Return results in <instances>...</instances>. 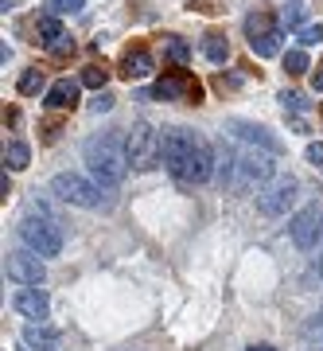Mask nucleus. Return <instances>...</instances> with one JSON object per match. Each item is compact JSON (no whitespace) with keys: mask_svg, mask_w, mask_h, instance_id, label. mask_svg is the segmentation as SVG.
I'll use <instances>...</instances> for the list:
<instances>
[{"mask_svg":"<svg viewBox=\"0 0 323 351\" xmlns=\"http://www.w3.org/2000/svg\"><path fill=\"white\" fill-rule=\"evenodd\" d=\"M82 156H86L90 172L98 176L105 188H117L125 176H129V152H125V141L117 137V133H98V137H90Z\"/></svg>","mask_w":323,"mask_h":351,"instance_id":"obj_2","label":"nucleus"},{"mask_svg":"<svg viewBox=\"0 0 323 351\" xmlns=\"http://www.w3.org/2000/svg\"><path fill=\"white\" fill-rule=\"evenodd\" d=\"M203 55H207L211 63H226V55H230V43H226L222 32H207V36H203Z\"/></svg>","mask_w":323,"mask_h":351,"instance_id":"obj_17","label":"nucleus"},{"mask_svg":"<svg viewBox=\"0 0 323 351\" xmlns=\"http://www.w3.org/2000/svg\"><path fill=\"white\" fill-rule=\"evenodd\" d=\"M311 277H320V281H323V258H320L315 265H311Z\"/></svg>","mask_w":323,"mask_h":351,"instance_id":"obj_33","label":"nucleus"},{"mask_svg":"<svg viewBox=\"0 0 323 351\" xmlns=\"http://www.w3.org/2000/svg\"><path fill=\"white\" fill-rule=\"evenodd\" d=\"M265 32H273V20H269L265 12H257V16H249V20H246V36H249V39L265 36Z\"/></svg>","mask_w":323,"mask_h":351,"instance_id":"obj_23","label":"nucleus"},{"mask_svg":"<svg viewBox=\"0 0 323 351\" xmlns=\"http://www.w3.org/2000/svg\"><path fill=\"white\" fill-rule=\"evenodd\" d=\"M62 339L59 328H43V324H27L24 328V343L27 348H39V351H55V343Z\"/></svg>","mask_w":323,"mask_h":351,"instance_id":"obj_16","label":"nucleus"},{"mask_svg":"<svg viewBox=\"0 0 323 351\" xmlns=\"http://www.w3.org/2000/svg\"><path fill=\"white\" fill-rule=\"evenodd\" d=\"M285 71L288 75H304V71H308V55H304V51H288L285 55Z\"/></svg>","mask_w":323,"mask_h":351,"instance_id":"obj_26","label":"nucleus"},{"mask_svg":"<svg viewBox=\"0 0 323 351\" xmlns=\"http://www.w3.org/2000/svg\"><path fill=\"white\" fill-rule=\"evenodd\" d=\"M39 43H43L51 55H66V51L75 55V43L66 39V32H62V24L55 16H43V20H39Z\"/></svg>","mask_w":323,"mask_h":351,"instance_id":"obj_13","label":"nucleus"},{"mask_svg":"<svg viewBox=\"0 0 323 351\" xmlns=\"http://www.w3.org/2000/svg\"><path fill=\"white\" fill-rule=\"evenodd\" d=\"M152 71H156V59H152L144 47L125 51V59H121V78H129V82H140V78H148Z\"/></svg>","mask_w":323,"mask_h":351,"instance_id":"obj_14","label":"nucleus"},{"mask_svg":"<svg viewBox=\"0 0 323 351\" xmlns=\"http://www.w3.org/2000/svg\"><path fill=\"white\" fill-rule=\"evenodd\" d=\"M281 39H285V36L273 27V32H265V36L249 39V47H253V55H257V59H273L276 51H281Z\"/></svg>","mask_w":323,"mask_h":351,"instance_id":"obj_18","label":"nucleus"},{"mask_svg":"<svg viewBox=\"0 0 323 351\" xmlns=\"http://www.w3.org/2000/svg\"><path fill=\"white\" fill-rule=\"evenodd\" d=\"M168 55L183 66L187 59H191V43H187V39H179V36H172V39H168Z\"/></svg>","mask_w":323,"mask_h":351,"instance_id":"obj_24","label":"nucleus"},{"mask_svg":"<svg viewBox=\"0 0 323 351\" xmlns=\"http://www.w3.org/2000/svg\"><path fill=\"white\" fill-rule=\"evenodd\" d=\"M125 152H129V164L133 168H156L164 156V141L148 121H137V125L125 133Z\"/></svg>","mask_w":323,"mask_h":351,"instance_id":"obj_4","label":"nucleus"},{"mask_svg":"<svg viewBox=\"0 0 323 351\" xmlns=\"http://www.w3.org/2000/svg\"><path fill=\"white\" fill-rule=\"evenodd\" d=\"M90 110H94V113H109L113 110V98H109V94H98V98L90 101Z\"/></svg>","mask_w":323,"mask_h":351,"instance_id":"obj_31","label":"nucleus"},{"mask_svg":"<svg viewBox=\"0 0 323 351\" xmlns=\"http://www.w3.org/2000/svg\"><path fill=\"white\" fill-rule=\"evenodd\" d=\"M311 86H315V90H320V94H323V63L315 66V71H311Z\"/></svg>","mask_w":323,"mask_h":351,"instance_id":"obj_32","label":"nucleus"},{"mask_svg":"<svg viewBox=\"0 0 323 351\" xmlns=\"http://www.w3.org/2000/svg\"><path fill=\"white\" fill-rule=\"evenodd\" d=\"M20 239H24L27 250H36L39 258H59L62 254V230H59V223H51V219H36V215L20 219Z\"/></svg>","mask_w":323,"mask_h":351,"instance_id":"obj_5","label":"nucleus"},{"mask_svg":"<svg viewBox=\"0 0 323 351\" xmlns=\"http://www.w3.org/2000/svg\"><path fill=\"white\" fill-rule=\"evenodd\" d=\"M27 160H31V152H27V145H20V141H12V145L4 149V164H8L12 172H24Z\"/></svg>","mask_w":323,"mask_h":351,"instance_id":"obj_19","label":"nucleus"},{"mask_svg":"<svg viewBox=\"0 0 323 351\" xmlns=\"http://www.w3.org/2000/svg\"><path fill=\"white\" fill-rule=\"evenodd\" d=\"M226 133H234V137H242L246 145H253V149H265V152H285V145H281V137H273L265 125H253V121H226Z\"/></svg>","mask_w":323,"mask_h":351,"instance_id":"obj_11","label":"nucleus"},{"mask_svg":"<svg viewBox=\"0 0 323 351\" xmlns=\"http://www.w3.org/2000/svg\"><path fill=\"white\" fill-rule=\"evenodd\" d=\"M51 191H55L62 203H70V207H90V211L101 207V188L90 184L86 176H78V172H59L51 180Z\"/></svg>","mask_w":323,"mask_h":351,"instance_id":"obj_6","label":"nucleus"},{"mask_svg":"<svg viewBox=\"0 0 323 351\" xmlns=\"http://www.w3.org/2000/svg\"><path fill=\"white\" fill-rule=\"evenodd\" d=\"M12 308H16L20 316H27V320H47L51 301H47V293H43V289L27 285V289H20V293L12 297Z\"/></svg>","mask_w":323,"mask_h":351,"instance_id":"obj_12","label":"nucleus"},{"mask_svg":"<svg viewBox=\"0 0 323 351\" xmlns=\"http://www.w3.org/2000/svg\"><path fill=\"white\" fill-rule=\"evenodd\" d=\"M4 274L12 277L16 285H39L43 277H47V269H43V262H39V254L36 250H16L4 258Z\"/></svg>","mask_w":323,"mask_h":351,"instance_id":"obj_9","label":"nucleus"},{"mask_svg":"<svg viewBox=\"0 0 323 351\" xmlns=\"http://www.w3.org/2000/svg\"><path fill=\"white\" fill-rule=\"evenodd\" d=\"M304 332H308L311 339H323V308H320V313H315V316L308 320V328H304Z\"/></svg>","mask_w":323,"mask_h":351,"instance_id":"obj_29","label":"nucleus"},{"mask_svg":"<svg viewBox=\"0 0 323 351\" xmlns=\"http://www.w3.org/2000/svg\"><path fill=\"white\" fill-rule=\"evenodd\" d=\"M47 106H51V110H75V106H78V82L59 78V82L47 90Z\"/></svg>","mask_w":323,"mask_h":351,"instance_id":"obj_15","label":"nucleus"},{"mask_svg":"<svg viewBox=\"0 0 323 351\" xmlns=\"http://www.w3.org/2000/svg\"><path fill=\"white\" fill-rule=\"evenodd\" d=\"M281 106L292 110V113H304V110H308V98H304L300 90H285V94H281Z\"/></svg>","mask_w":323,"mask_h":351,"instance_id":"obj_25","label":"nucleus"},{"mask_svg":"<svg viewBox=\"0 0 323 351\" xmlns=\"http://www.w3.org/2000/svg\"><path fill=\"white\" fill-rule=\"evenodd\" d=\"M43 82H47V78H43V71H36V66H31V71H24V75H20V82H16V90L31 98V94H39V90H43Z\"/></svg>","mask_w":323,"mask_h":351,"instance_id":"obj_20","label":"nucleus"},{"mask_svg":"<svg viewBox=\"0 0 323 351\" xmlns=\"http://www.w3.org/2000/svg\"><path fill=\"white\" fill-rule=\"evenodd\" d=\"M230 172H237L230 188H253V184H265V180H273L276 164L269 160V156H261V152H242V156H230V152H226L222 180H230Z\"/></svg>","mask_w":323,"mask_h":351,"instance_id":"obj_3","label":"nucleus"},{"mask_svg":"<svg viewBox=\"0 0 323 351\" xmlns=\"http://www.w3.org/2000/svg\"><path fill=\"white\" fill-rule=\"evenodd\" d=\"M288 234H292V242H296L300 250H311L323 234V207L320 203H308V207L288 223Z\"/></svg>","mask_w":323,"mask_h":351,"instance_id":"obj_8","label":"nucleus"},{"mask_svg":"<svg viewBox=\"0 0 323 351\" xmlns=\"http://www.w3.org/2000/svg\"><path fill=\"white\" fill-rule=\"evenodd\" d=\"M152 98H164V101H179V98H183V101H199L203 98V86L191 75H183V71H179V75L160 78V82L152 86Z\"/></svg>","mask_w":323,"mask_h":351,"instance_id":"obj_10","label":"nucleus"},{"mask_svg":"<svg viewBox=\"0 0 323 351\" xmlns=\"http://www.w3.org/2000/svg\"><path fill=\"white\" fill-rule=\"evenodd\" d=\"M296 191H300V184L292 180V176H276V180H273L265 191H257V211L269 215V219L285 215L288 207L296 203Z\"/></svg>","mask_w":323,"mask_h":351,"instance_id":"obj_7","label":"nucleus"},{"mask_svg":"<svg viewBox=\"0 0 323 351\" xmlns=\"http://www.w3.org/2000/svg\"><path fill=\"white\" fill-rule=\"evenodd\" d=\"M249 351H273V348H249Z\"/></svg>","mask_w":323,"mask_h":351,"instance_id":"obj_34","label":"nucleus"},{"mask_svg":"<svg viewBox=\"0 0 323 351\" xmlns=\"http://www.w3.org/2000/svg\"><path fill=\"white\" fill-rule=\"evenodd\" d=\"M105 82H109V71H105V66H86V71H82V86H90V90H101L105 86Z\"/></svg>","mask_w":323,"mask_h":351,"instance_id":"obj_22","label":"nucleus"},{"mask_svg":"<svg viewBox=\"0 0 323 351\" xmlns=\"http://www.w3.org/2000/svg\"><path fill=\"white\" fill-rule=\"evenodd\" d=\"M320 39H323V24H304L300 27V43H304V47H315Z\"/></svg>","mask_w":323,"mask_h":351,"instance_id":"obj_28","label":"nucleus"},{"mask_svg":"<svg viewBox=\"0 0 323 351\" xmlns=\"http://www.w3.org/2000/svg\"><path fill=\"white\" fill-rule=\"evenodd\" d=\"M164 164L168 172L179 180V184H207L211 180V168H214V156H211V145L191 133V129H172L164 133Z\"/></svg>","mask_w":323,"mask_h":351,"instance_id":"obj_1","label":"nucleus"},{"mask_svg":"<svg viewBox=\"0 0 323 351\" xmlns=\"http://www.w3.org/2000/svg\"><path fill=\"white\" fill-rule=\"evenodd\" d=\"M86 8V0H47V16H75Z\"/></svg>","mask_w":323,"mask_h":351,"instance_id":"obj_21","label":"nucleus"},{"mask_svg":"<svg viewBox=\"0 0 323 351\" xmlns=\"http://www.w3.org/2000/svg\"><path fill=\"white\" fill-rule=\"evenodd\" d=\"M308 164H315L323 172V141H315V145H308Z\"/></svg>","mask_w":323,"mask_h":351,"instance_id":"obj_30","label":"nucleus"},{"mask_svg":"<svg viewBox=\"0 0 323 351\" xmlns=\"http://www.w3.org/2000/svg\"><path fill=\"white\" fill-rule=\"evenodd\" d=\"M281 20H285L288 27H300L304 24V4H300V0H288V8L281 12Z\"/></svg>","mask_w":323,"mask_h":351,"instance_id":"obj_27","label":"nucleus"}]
</instances>
